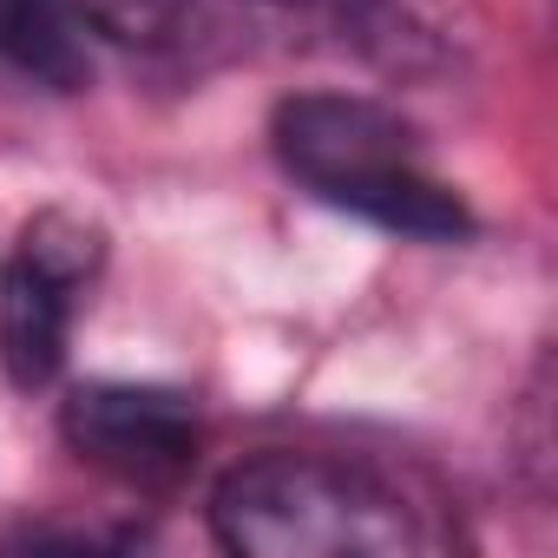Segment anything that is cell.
<instances>
[{
	"instance_id": "5",
	"label": "cell",
	"mask_w": 558,
	"mask_h": 558,
	"mask_svg": "<svg viewBox=\"0 0 558 558\" xmlns=\"http://www.w3.org/2000/svg\"><path fill=\"white\" fill-rule=\"evenodd\" d=\"M0 60L47 86L86 80V40L60 0H0Z\"/></svg>"
},
{
	"instance_id": "6",
	"label": "cell",
	"mask_w": 558,
	"mask_h": 558,
	"mask_svg": "<svg viewBox=\"0 0 558 558\" xmlns=\"http://www.w3.org/2000/svg\"><path fill=\"white\" fill-rule=\"evenodd\" d=\"M66 21L80 27V40H106V47H171L197 0H60Z\"/></svg>"
},
{
	"instance_id": "4",
	"label": "cell",
	"mask_w": 558,
	"mask_h": 558,
	"mask_svg": "<svg viewBox=\"0 0 558 558\" xmlns=\"http://www.w3.org/2000/svg\"><path fill=\"white\" fill-rule=\"evenodd\" d=\"M60 427L80 460L132 486H165L197 460V414L171 388H132V381L80 388Z\"/></svg>"
},
{
	"instance_id": "3",
	"label": "cell",
	"mask_w": 558,
	"mask_h": 558,
	"mask_svg": "<svg viewBox=\"0 0 558 558\" xmlns=\"http://www.w3.org/2000/svg\"><path fill=\"white\" fill-rule=\"evenodd\" d=\"M99 269V230L73 217H40L0 269V362L14 388H47L66 362L73 310Z\"/></svg>"
},
{
	"instance_id": "1",
	"label": "cell",
	"mask_w": 558,
	"mask_h": 558,
	"mask_svg": "<svg viewBox=\"0 0 558 558\" xmlns=\"http://www.w3.org/2000/svg\"><path fill=\"white\" fill-rule=\"evenodd\" d=\"M210 525L243 558H395L427 545L388 480L316 453H256L230 466L210 493Z\"/></svg>"
},
{
	"instance_id": "2",
	"label": "cell",
	"mask_w": 558,
	"mask_h": 558,
	"mask_svg": "<svg viewBox=\"0 0 558 558\" xmlns=\"http://www.w3.org/2000/svg\"><path fill=\"white\" fill-rule=\"evenodd\" d=\"M276 158L323 204L355 210L401 236H466V204L427 171L414 132L368 99L303 93L276 112Z\"/></svg>"
}]
</instances>
